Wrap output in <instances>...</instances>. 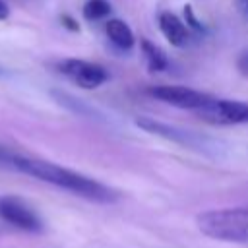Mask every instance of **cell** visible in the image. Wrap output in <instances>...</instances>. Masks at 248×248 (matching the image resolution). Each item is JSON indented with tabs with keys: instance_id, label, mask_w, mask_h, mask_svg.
Returning <instances> with one entry per match:
<instances>
[{
	"instance_id": "obj_1",
	"label": "cell",
	"mask_w": 248,
	"mask_h": 248,
	"mask_svg": "<svg viewBox=\"0 0 248 248\" xmlns=\"http://www.w3.org/2000/svg\"><path fill=\"white\" fill-rule=\"evenodd\" d=\"M10 169L19 170L23 174H29V176H33L37 180H43L46 184H52L56 188L68 190V192H72L76 196H81L85 200H91V202L112 203V202L118 200V194L112 188H108V186L101 184L99 180L89 178L81 172H76V170L64 169L60 165H54L50 161L33 159V157H27V155L14 153Z\"/></svg>"
},
{
	"instance_id": "obj_2",
	"label": "cell",
	"mask_w": 248,
	"mask_h": 248,
	"mask_svg": "<svg viewBox=\"0 0 248 248\" xmlns=\"http://www.w3.org/2000/svg\"><path fill=\"white\" fill-rule=\"evenodd\" d=\"M202 234L223 242H248V207L209 209L196 217Z\"/></svg>"
},
{
	"instance_id": "obj_3",
	"label": "cell",
	"mask_w": 248,
	"mask_h": 248,
	"mask_svg": "<svg viewBox=\"0 0 248 248\" xmlns=\"http://www.w3.org/2000/svg\"><path fill=\"white\" fill-rule=\"evenodd\" d=\"M147 93L165 105L186 110H200L213 99V95L209 93H202L198 89H190L184 85H153L147 89Z\"/></svg>"
},
{
	"instance_id": "obj_4",
	"label": "cell",
	"mask_w": 248,
	"mask_h": 248,
	"mask_svg": "<svg viewBox=\"0 0 248 248\" xmlns=\"http://www.w3.org/2000/svg\"><path fill=\"white\" fill-rule=\"evenodd\" d=\"M0 219L27 232L43 231V221L37 215V211L17 196H0Z\"/></svg>"
},
{
	"instance_id": "obj_5",
	"label": "cell",
	"mask_w": 248,
	"mask_h": 248,
	"mask_svg": "<svg viewBox=\"0 0 248 248\" xmlns=\"http://www.w3.org/2000/svg\"><path fill=\"white\" fill-rule=\"evenodd\" d=\"M58 72L81 89H97L108 79V72L101 64L79 58H66L58 62Z\"/></svg>"
},
{
	"instance_id": "obj_6",
	"label": "cell",
	"mask_w": 248,
	"mask_h": 248,
	"mask_svg": "<svg viewBox=\"0 0 248 248\" xmlns=\"http://www.w3.org/2000/svg\"><path fill=\"white\" fill-rule=\"evenodd\" d=\"M200 118L213 124H248V103L213 97L205 107L196 110Z\"/></svg>"
},
{
	"instance_id": "obj_7",
	"label": "cell",
	"mask_w": 248,
	"mask_h": 248,
	"mask_svg": "<svg viewBox=\"0 0 248 248\" xmlns=\"http://www.w3.org/2000/svg\"><path fill=\"white\" fill-rule=\"evenodd\" d=\"M136 126L143 128V130L149 132V134L163 136V138H167V140L178 141V143L188 145V147H196V145H198V138H196L192 132L180 130V128H174V126H169V124H163V122L153 120V118H138V120H136Z\"/></svg>"
},
{
	"instance_id": "obj_8",
	"label": "cell",
	"mask_w": 248,
	"mask_h": 248,
	"mask_svg": "<svg viewBox=\"0 0 248 248\" xmlns=\"http://www.w3.org/2000/svg\"><path fill=\"white\" fill-rule=\"evenodd\" d=\"M159 29L161 33L165 35V39L172 45V46H186L188 41H190V31H188V25L178 17L174 16L172 12H161L159 14Z\"/></svg>"
},
{
	"instance_id": "obj_9",
	"label": "cell",
	"mask_w": 248,
	"mask_h": 248,
	"mask_svg": "<svg viewBox=\"0 0 248 248\" xmlns=\"http://www.w3.org/2000/svg\"><path fill=\"white\" fill-rule=\"evenodd\" d=\"M105 33L108 37V41L118 48V50H130L136 43V37L130 29V25L122 19H108L105 23Z\"/></svg>"
},
{
	"instance_id": "obj_10",
	"label": "cell",
	"mask_w": 248,
	"mask_h": 248,
	"mask_svg": "<svg viewBox=\"0 0 248 248\" xmlns=\"http://www.w3.org/2000/svg\"><path fill=\"white\" fill-rule=\"evenodd\" d=\"M140 46H141V52L145 56V62H147V70L149 72H163L169 68V58L165 56V52L155 46L151 41L147 39H141L140 41Z\"/></svg>"
},
{
	"instance_id": "obj_11",
	"label": "cell",
	"mask_w": 248,
	"mask_h": 248,
	"mask_svg": "<svg viewBox=\"0 0 248 248\" xmlns=\"http://www.w3.org/2000/svg\"><path fill=\"white\" fill-rule=\"evenodd\" d=\"M110 2L108 0H87L83 4V17L87 21H99L105 19L110 14Z\"/></svg>"
},
{
	"instance_id": "obj_12",
	"label": "cell",
	"mask_w": 248,
	"mask_h": 248,
	"mask_svg": "<svg viewBox=\"0 0 248 248\" xmlns=\"http://www.w3.org/2000/svg\"><path fill=\"white\" fill-rule=\"evenodd\" d=\"M236 68H238L240 74L248 76V46L240 50V54H238V58H236Z\"/></svg>"
},
{
	"instance_id": "obj_13",
	"label": "cell",
	"mask_w": 248,
	"mask_h": 248,
	"mask_svg": "<svg viewBox=\"0 0 248 248\" xmlns=\"http://www.w3.org/2000/svg\"><path fill=\"white\" fill-rule=\"evenodd\" d=\"M14 153H16V151H12V149H8V147L0 145V167H6V169H10V163H12V157H14Z\"/></svg>"
},
{
	"instance_id": "obj_14",
	"label": "cell",
	"mask_w": 248,
	"mask_h": 248,
	"mask_svg": "<svg viewBox=\"0 0 248 248\" xmlns=\"http://www.w3.org/2000/svg\"><path fill=\"white\" fill-rule=\"evenodd\" d=\"M184 12H186V23H188L192 29H196V31H203V25H202V23L194 17V14H192V8H190V6H186V10H184Z\"/></svg>"
},
{
	"instance_id": "obj_15",
	"label": "cell",
	"mask_w": 248,
	"mask_h": 248,
	"mask_svg": "<svg viewBox=\"0 0 248 248\" xmlns=\"http://www.w3.org/2000/svg\"><path fill=\"white\" fill-rule=\"evenodd\" d=\"M62 23H64V27H68V29H72V31H78V25H76V21H74L72 17L62 16Z\"/></svg>"
},
{
	"instance_id": "obj_16",
	"label": "cell",
	"mask_w": 248,
	"mask_h": 248,
	"mask_svg": "<svg viewBox=\"0 0 248 248\" xmlns=\"http://www.w3.org/2000/svg\"><path fill=\"white\" fill-rule=\"evenodd\" d=\"M8 16H10V8L4 0H0V19H8Z\"/></svg>"
},
{
	"instance_id": "obj_17",
	"label": "cell",
	"mask_w": 248,
	"mask_h": 248,
	"mask_svg": "<svg viewBox=\"0 0 248 248\" xmlns=\"http://www.w3.org/2000/svg\"><path fill=\"white\" fill-rule=\"evenodd\" d=\"M242 6H244V10L248 12V0H242Z\"/></svg>"
}]
</instances>
